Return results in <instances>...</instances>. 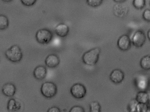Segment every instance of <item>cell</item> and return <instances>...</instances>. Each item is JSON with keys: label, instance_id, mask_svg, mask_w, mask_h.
<instances>
[{"label": "cell", "instance_id": "1", "mask_svg": "<svg viewBox=\"0 0 150 112\" xmlns=\"http://www.w3.org/2000/svg\"><path fill=\"white\" fill-rule=\"evenodd\" d=\"M5 55L8 60L13 63L20 61L23 56L21 48L17 44L13 45L8 49L5 52Z\"/></svg>", "mask_w": 150, "mask_h": 112}, {"label": "cell", "instance_id": "2", "mask_svg": "<svg viewBox=\"0 0 150 112\" xmlns=\"http://www.w3.org/2000/svg\"><path fill=\"white\" fill-rule=\"evenodd\" d=\"M100 50L98 47L92 49L85 53L82 57L83 62L90 66L95 65L98 61Z\"/></svg>", "mask_w": 150, "mask_h": 112}, {"label": "cell", "instance_id": "3", "mask_svg": "<svg viewBox=\"0 0 150 112\" xmlns=\"http://www.w3.org/2000/svg\"><path fill=\"white\" fill-rule=\"evenodd\" d=\"M40 91L42 94L45 97L51 98L56 94L57 87L54 83L51 82H46L42 84Z\"/></svg>", "mask_w": 150, "mask_h": 112}, {"label": "cell", "instance_id": "4", "mask_svg": "<svg viewBox=\"0 0 150 112\" xmlns=\"http://www.w3.org/2000/svg\"><path fill=\"white\" fill-rule=\"evenodd\" d=\"M53 37L52 32L45 28L40 29L36 33L35 38L37 42L42 44H46L49 43Z\"/></svg>", "mask_w": 150, "mask_h": 112}, {"label": "cell", "instance_id": "5", "mask_svg": "<svg viewBox=\"0 0 150 112\" xmlns=\"http://www.w3.org/2000/svg\"><path fill=\"white\" fill-rule=\"evenodd\" d=\"M70 92L72 95L77 99H81L86 95V89L85 86L80 83L73 85L70 89Z\"/></svg>", "mask_w": 150, "mask_h": 112}, {"label": "cell", "instance_id": "6", "mask_svg": "<svg viewBox=\"0 0 150 112\" xmlns=\"http://www.w3.org/2000/svg\"><path fill=\"white\" fill-rule=\"evenodd\" d=\"M146 40V37L144 32L141 30L137 31L134 34L131 42L136 47H141L144 44Z\"/></svg>", "mask_w": 150, "mask_h": 112}, {"label": "cell", "instance_id": "7", "mask_svg": "<svg viewBox=\"0 0 150 112\" xmlns=\"http://www.w3.org/2000/svg\"><path fill=\"white\" fill-rule=\"evenodd\" d=\"M131 41L128 35H123L119 38L117 42V46L120 50L125 51L129 49L131 46Z\"/></svg>", "mask_w": 150, "mask_h": 112}, {"label": "cell", "instance_id": "8", "mask_svg": "<svg viewBox=\"0 0 150 112\" xmlns=\"http://www.w3.org/2000/svg\"><path fill=\"white\" fill-rule=\"evenodd\" d=\"M125 77L123 72L121 70L116 69L113 70L111 72L110 75L111 81L115 84L121 83Z\"/></svg>", "mask_w": 150, "mask_h": 112}, {"label": "cell", "instance_id": "9", "mask_svg": "<svg viewBox=\"0 0 150 112\" xmlns=\"http://www.w3.org/2000/svg\"><path fill=\"white\" fill-rule=\"evenodd\" d=\"M16 91V87L15 85L11 82H8L4 84L2 86L1 92L5 96L12 97L15 94Z\"/></svg>", "mask_w": 150, "mask_h": 112}, {"label": "cell", "instance_id": "10", "mask_svg": "<svg viewBox=\"0 0 150 112\" xmlns=\"http://www.w3.org/2000/svg\"><path fill=\"white\" fill-rule=\"evenodd\" d=\"M60 59L58 56L54 54L48 55L45 60V65L50 68H54L57 66L59 64Z\"/></svg>", "mask_w": 150, "mask_h": 112}, {"label": "cell", "instance_id": "11", "mask_svg": "<svg viewBox=\"0 0 150 112\" xmlns=\"http://www.w3.org/2000/svg\"><path fill=\"white\" fill-rule=\"evenodd\" d=\"M47 73L46 68L44 66L39 65L36 67L33 72L34 77L38 80H42L46 77Z\"/></svg>", "mask_w": 150, "mask_h": 112}, {"label": "cell", "instance_id": "12", "mask_svg": "<svg viewBox=\"0 0 150 112\" xmlns=\"http://www.w3.org/2000/svg\"><path fill=\"white\" fill-rule=\"evenodd\" d=\"M55 31L56 34L61 37L67 36L69 31L68 26L65 24L60 23L55 27Z\"/></svg>", "mask_w": 150, "mask_h": 112}, {"label": "cell", "instance_id": "13", "mask_svg": "<svg viewBox=\"0 0 150 112\" xmlns=\"http://www.w3.org/2000/svg\"><path fill=\"white\" fill-rule=\"evenodd\" d=\"M21 107V103L14 98H11L8 101L7 108L9 111L14 112L19 110Z\"/></svg>", "mask_w": 150, "mask_h": 112}, {"label": "cell", "instance_id": "14", "mask_svg": "<svg viewBox=\"0 0 150 112\" xmlns=\"http://www.w3.org/2000/svg\"><path fill=\"white\" fill-rule=\"evenodd\" d=\"M135 99L139 103L148 104L149 101V95L146 92L140 91L137 93Z\"/></svg>", "mask_w": 150, "mask_h": 112}, {"label": "cell", "instance_id": "15", "mask_svg": "<svg viewBox=\"0 0 150 112\" xmlns=\"http://www.w3.org/2000/svg\"><path fill=\"white\" fill-rule=\"evenodd\" d=\"M140 64L141 68L145 70H148L150 69V56L149 55L146 56L141 59Z\"/></svg>", "mask_w": 150, "mask_h": 112}, {"label": "cell", "instance_id": "16", "mask_svg": "<svg viewBox=\"0 0 150 112\" xmlns=\"http://www.w3.org/2000/svg\"><path fill=\"white\" fill-rule=\"evenodd\" d=\"M9 25V21L8 17L5 15L0 14V30L6 29Z\"/></svg>", "mask_w": 150, "mask_h": 112}, {"label": "cell", "instance_id": "17", "mask_svg": "<svg viewBox=\"0 0 150 112\" xmlns=\"http://www.w3.org/2000/svg\"><path fill=\"white\" fill-rule=\"evenodd\" d=\"M101 108V106L98 101H93L90 104V111L91 112H100Z\"/></svg>", "mask_w": 150, "mask_h": 112}, {"label": "cell", "instance_id": "18", "mask_svg": "<svg viewBox=\"0 0 150 112\" xmlns=\"http://www.w3.org/2000/svg\"><path fill=\"white\" fill-rule=\"evenodd\" d=\"M150 110V107L147 104L139 103L138 104L136 108L137 112H146Z\"/></svg>", "mask_w": 150, "mask_h": 112}, {"label": "cell", "instance_id": "19", "mask_svg": "<svg viewBox=\"0 0 150 112\" xmlns=\"http://www.w3.org/2000/svg\"><path fill=\"white\" fill-rule=\"evenodd\" d=\"M133 5L137 9H142L146 4L145 0H133Z\"/></svg>", "mask_w": 150, "mask_h": 112}, {"label": "cell", "instance_id": "20", "mask_svg": "<svg viewBox=\"0 0 150 112\" xmlns=\"http://www.w3.org/2000/svg\"><path fill=\"white\" fill-rule=\"evenodd\" d=\"M138 103V102L136 99L132 100L128 105L129 111L131 112H137V106Z\"/></svg>", "mask_w": 150, "mask_h": 112}, {"label": "cell", "instance_id": "21", "mask_svg": "<svg viewBox=\"0 0 150 112\" xmlns=\"http://www.w3.org/2000/svg\"><path fill=\"white\" fill-rule=\"evenodd\" d=\"M103 1V0H86L88 4L93 7H97L100 6Z\"/></svg>", "mask_w": 150, "mask_h": 112}, {"label": "cell", "instance_id": "22", "mask_svg": "<svg viewBox=\"0 0 150 112\" xmlns=\"http://www.w3.org/2000/svg\"><path fill=\"white\" fill-rule=\"evenodd\" d=\"M37 0H21L22 4L27 6H33Z\"/></svg>", "mask_w": 150, "mask_h": 112}, {"label": "cell", "instance_id": "23", "mask_svg": "<svg viewBox=\"0 0 150 112\" xmlns=\"http://www.w3.org/2000/svg\"><path fill=\"white\" fill-rule=\"evenodd\" d=\"M70 112H84L85 110L81 106H74L70 109Z\"/></svg>", "mask_w": 150, "mask_h": 112}, {"label": "cell", "instance_id": "24", "mask_svg": "<svg viewBox=\"0 0 150 112\" xmlns=\"http://www.w3.org/2000/svg\"><path fill=\"white\" fill-rule=\"evenodd\" d=\"M143 19L146 21L149 22L150 21V11L149 9L145 10L143 13Z\"/></svg>", "mask_w": 150, "mask_h": 112}, {"label": "cell", "instance_id": "25", "mask_svg": "<svg viewBox=\"0 0 150 112\" xmlns=\"http://www.w3.org/2000/svg\"><path fill=\"white\" fill-rule=\"evenodd\" d=\"M47 112H60V110L57 107L54 106L49 108L47 111Z\"/></svg>", "mask_w": 150, "mask_h": 112}, {"label": "cell", "instance_id": "26", "mask_svg": "<svg viewBox=\"0 0 150 112\" xmlns=\"http://www.w3.org/2000/svg\"><path fill=\"white\" fill-rule=\"evenodd\" d=\"M116 2L118 3H122L125 1L126 0H113Z\"/></svg>", "mask_w": 150, "mask_h": 112}, {"label": "cell", "instance_id": "27", "mask_svg": "<svg viewBox=\"0 0 150 112\" xmlns=\"http://www.w3.org/2000/svg\"><path fill=\"white\" fill-rule=\"evenodd\" d=\"M2 1L6 3L10 2L12 1L13 0H1Z\"/></svg>", "mask_w": 150, "mask_h": 112}, {"label": "cell", "instance_id": "28", "mask_svg": "<svg viewBox=\"0 0 150 112\" xmlns=\"http://www.w3.org/2000/svg\"><path fill=\"white\" fill-rule=\"evenodd\" d=\"M147 36L148 37L149 39H150V31L149 30L148 31L147 33Z\"/></svg>", "mask_w": 150, "mask_h": 112}]
</instances>
